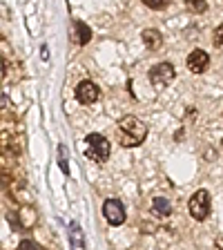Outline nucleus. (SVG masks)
Masks as SVG:
<instances>
[{"label":"nucleus","mask_w":223,"mask_h":250,"mask_svg":"<svg viewBox=\"0 0 223 250\" xmlns=\"http://www.w3.org/2000/svg\"><path fill=\"white\" fill-rule=\"evenodd\" d=\"M152 210H154L159 217H167V214H172V203L163 197H156L154 201H152Z\"/></svg>","instance_id":"nucleus-10"},{"label":"nucleus","mask_w":223,"mask_h":250,"mask_svg":"<svg viewBox=\"0 0 223 250\" xmlns=\"http://www.w3.org/2000/svg\"><path fill=\"white\" fill-rule=\"evenodd\" d=\"M20 248H38V244H36V241H20Z\"/></svg>","instance_id":"nucleus-15"},{"label":"nucleus","mask_w":223,"mask_h":250,"mask_svg":"<svg viewBox=\"0 0 223 250\" xmlns=\"http://www.w3.org/2000/svg\"><path fill=\"white\" fill-rule=\"evenodd\" d=\"M212 41H214V45H217V47H223V25H219L217 29H214V38H212Z\"/></svg>","instance_id":"nucleus-13"},{"label":"nucleus","mask_w":223,"mask_h":250,"mask_svg":"<svg viewBox=\"0 0 223 250\" xmlns=\"http://www.w3.org/2000/svg\"><path fill=\"white\" fill-rule=\"evenodd\" d=\"M187 9L194 14H203L208 9V0H187Z\"/></svg>","instance_id":"nucleus-11"},{"label":"nucleus","mask_w":223,"mask_h":250,"mask_svg":"<svg viewBox=\"0 0 223 250\" xmlns=\"http://www.w3.org/2000/svg\"><path fill=\"white\" fill-rule=\"evenodd\" d=\"M72 41L76 42V45H87V42L92 41V29H89L85 22H74Z\"/></svg>","instance_id":"nucleus-8"},{"label":"nucleus","mask_w":223,"mask_h":250,"mask_svg":"<svg viewBox=\"0 0 223 250\" xmlns=\"http://www.w3.org/2000/svg\"><path fill=\"white\" fill-rule=\"evenodd\" d=\"M210 192L208 190H197V192L192 194V199H190V214H192V219H197V221H205V219L210 217Z\"/></svg>","instance_id":"nucleus-3"},{"label":"nucleus","mask_w":223,"mask_h":250,"mask_svg":"<svg viewBox=\"0 0 223 250\" xmlns=\"http://www.w3.org/2000/svg\"><path fill=\"white\" fill-rule=\"evenodd\" d=\"M103 217L107 219L112 226H121L125 221V206L119 199H107L103 203Z\"/></svg>","instance_id":"nucleus-5"},{"label":"nucleus","mask_w":223,"mask_h":250,"mask_svg":"<svg viewBox=\"0 0 223 250\" xmlns=\"http://www.w3.org/2000/svg\"><path fill=\"white\" fill-rule=\"evenodd\" d=\"M150 81L154 87H165L174 81V67L172 62H159L154 67L150 69Z\"/></svg>","instance_id":"nucleus-4"},{"label":"nucleus","mask_w":223,"mask_h":250,"mask_svg":"<svg viewBox=\"0 0 223 250\" xmlns=\"http://www.w3.org/2000/svg\"><path fill=\"white\" fill-rule=\"evenodd\" d=\"M99 96H101V92L92 81H81L76 85V99L83 105H92L94 101H99Z\"/></svg>","instance_id":"nucleus-6"},{"label":"nucleus","mask_w":223,"mask_h":250,"mask_svg":"<svg viewBox=\"0 0 223 250\" xmlns=\"http://www.w3.org/2000/svg\"><path fill=\"white\" fill-rule=\"evenodd\" d=\"M65 156L67 154H65V150L61 147V167H62V172H67V159H65Z\"/></svg>","instance_id":"nucleus-14"},{"label":"nucleus","mask_w":223,"mask_h":250,"mask_svg":"<svg viewBox=\"0 0 223 250\" xmlns=\"http://www.w3.org/2000/svg\"><path fill=\"white\" fill-rule=\"evenodd\" d=\"M116 134H119V143L123 147H136L145 141L147 125L141 119H136V116L127 114L119 121V130H116Z\"/></svg>","instance_id":"nucleus-1"},{"label":"nucleus","mask_w":223,"mask_h":250,"mask_svg":"<svg viewBox=\"0 0 223 250\" xmlns=\"http://www.w3.org/2000/svg\"><path fill=\"white\" fill-rule=\"evenodd\" d=\"M170 0H143V5L150 7V9H165Z\"/></svg>","instance_id":"nucleus-12"},{"label":"nucleus","mask_w":223,"mask_h":250,"mask_svg":"<svg viewBox=\"0 0 223 250\" xmlns=\"http://www.w3.org/2000/svg\"><path fill=\"white\" fill-rule=\"evenodd\" d=\"M185 65H187V69H190L192 74H203L205 69H208V65H210L208 52H203V49H194V52L187 56Z\"/></svg>","instance_id":"nucleus-7"},{"label":"nucleus","mask_w":223,"mask_h":250,"mask_svg":"<svg viewBox=\"0 0 223 250\" xmlns=\"http://www.w3.org/2000/svg\"><path fill=\"white\" fill-rule=\"evenodd\" d=\"M83 152L89 161L105 163L109 156V141L101 134H87L83 141Z\"/></svg>","instance_id":"nucleus-2"},{"label":"nucleus","mask_w":223,"mask_h":250,"mask_svg":"<svg viewBox=\"0 0 223 250\" xmlns=\"http://www.w3.org/2000/svg\"><path fill=\"white\" fill-rule=\"evenodd\" d=\"M143 42H145V47H150V49H159V47L163 45V36H161V31H156V29H145L143 34Z\"/></svg>","instance_id":"nucleus-9"}]
</instances>
